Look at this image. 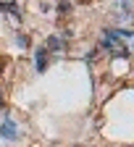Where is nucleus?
Masks as SVG:
<instances>
[{
    "mask_svg": "<svg viewBox=\"0 0 134 147\" xmlns=\"http://www.w3.org/2000/svg\"><path fill=\"white\" fill-rule=\"evenodd\" d=\"M0 137L8 139V142L18 137V129H16V123H13L11 118H5V121H3V126H0Z\"/></svg>",
    "mask_w": 134,
    "mask_h": 147,
    "instance_id": "nucleus-1",
    "label": "nucleus"
},
{
    "mask_svg": "<svg viewBox=\"0 0 134 147\" xmlns=\"http://www.w3.org/2000/svg\"><path fill=\"white\" fill-rule=\"evenodd\" d=\"M45 68H47V50L37 47V71H45Z\"/></svg>",
    "mask_w": 134,
    "mask_h": 147,
    "instance_id": "nucleus-2",
    "label": "nucleus"
},
{
    "mask_svg": "<svg viewBox=\"0 0 134 147\" xmlns=\"http://www.w3.org/2000/svg\"><path fill=\"white\" fill-rule=\"evenodd\" d=\"M47 47H50V50H63V40H58V37H50V40H47Z\"/></svg>",
    "mask_w": 134,
    "mask_h": 147,
    "instance_id": "nucleus-3",
    "label": "nucleus"
}]
</instances>
